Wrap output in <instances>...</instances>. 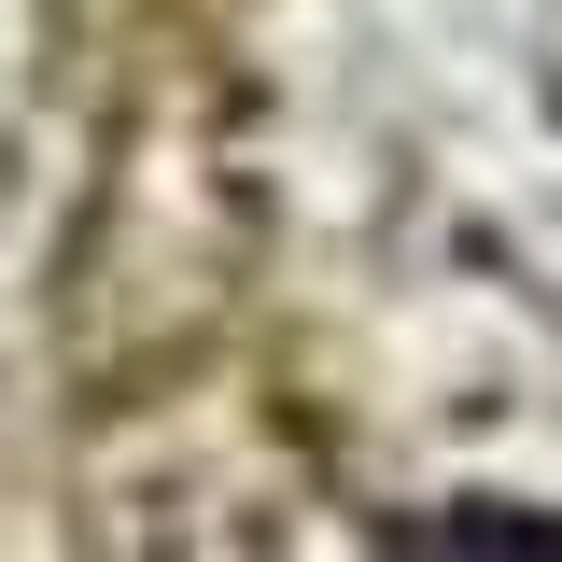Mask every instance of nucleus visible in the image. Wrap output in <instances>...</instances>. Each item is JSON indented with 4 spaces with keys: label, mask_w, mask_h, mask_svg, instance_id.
<instances>
[{
    "label": "nucleus",
    "mask_w": 562,
    "mask_h": 562,
    "mask_svg": "<svg viewBox=\"0 0 562 562\" xmlns=\"http://www.w3.org/2000/svg\"><path fill=\"white\" fill-rule=\"evenodd\" d=\"M408 562H562L549 520H520V506H450V520H422Z\"/></svg>",
    "instance_id": "f257e3e1"
}]
</instances>
